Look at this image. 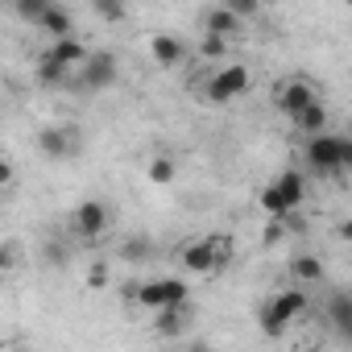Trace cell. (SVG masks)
<instances>
[{
    "instance_id": "13",
    "label": "cell",
    "mask_w": 352,
    "mask_h": 352,
    "mask_svg": "<svg viewBox=\"0 0 352 352\" xmlns=\"http://www.w3.org/2000/svg\"><path fill=\"white\" fill-rule=\"evenodd\" d=\"M46 34H54V42H63V38H75V21H71V13L63 9V5H46V13H42V21H38Z\"/></svg>"
},
{
    "instance_id": "1",
    "label": "cell",
    "mask_w": 352,
    "mask_h": 352,
    "mask_svg": "<svg viewBox=\"0 0 352 352\" xmlns=\"http://www.w3.org/2000/svg\"><path fill=\"white\" fill-rule=\"evenodd\" d=\"M232 257H236V241H232L228 232H208V236H199V241H191V245L179 249V261H183L187 274H216V270H228Z\"/></svg>"
},
{
    "instance_id": "30",
    "label": "cell",
    "mask_w": 352,
    "mask_h": 352,
    "mask_svg": "<svg viewBox=\"0 0 352 352\" xmlns=\"http://www.w3.org/2000/svg\"><path fill=\"white\" fill-rule=\"evenodd\" d=\"M187 352H208V348H204V344H195V348H187Z\"/></svg>"
},
{
    "instance_id": "21",
    "label": "cell",
    "mask_w": 352,
    "mask_h": 352,
    "mask_svg": "<svg viewBox=\"0 0 352 352\" xmlns=\"http://www.w3.org/2000/svg\"><path fill=\"white\" fill-rule=\"evenodd\" d=\"M38 79H42L46 87H58V83H67L71 75H63V71H58V67H54V63L42 54V58H38Z\"/></svg>"
},
{
    "instance_id": "2",
    "label": "cell",
    "mask_w": 352,
    "mask_h": 352,
    "mask_svg": "<svg viewBox=\"0 0 352 352\" xmlns=\"http://www.w3.org/2000/svg\"><path fill=\"white\" fill-rule=\"evenodd\" d=\"M302 199H307V179H302L298 170H282L278 179L261 191L257 204H261L274 220H290V216L302 208Z\"/></svg>"
},
{
    "instance_id": "9",
    "label": "cell",
    "mask_w": 352,
    "mask_h": 352,
    "mask_svg": "<svg viewBox=\"0 0 352 352\" xmlns=\"http://www.w3.org/2000/svg\"><path fill=\"white\" fill-rule=\"evenodd\" d=\"M108 220H112V216H108V204H104V199H83V204L75 208V220H71V224H75V232H79L83 241H100V236L108 232Z\"/></svg>"
},
{
    "instance_id": "4",
    "label": "cell",
    "mask_w": 352,
    "mask_h": 352,
    "mask_svg": "<svg viewBox=\"0 0 352 352\" xmlns=\"http://www.w3.org/2000/svg\"><path fill=\"white\" fill-rule=\"evenodd\" d=\"M307 311V290L298 286H286V290H274L261 307V331L265 336H282L298 315Z\"/></svg>"
},
{
    "instance_id": "15",
    "label": "cell",
    "mask_w": 352,
    "mask_h": 352,
    "mask_svg": "<svg viewBox=\"0 0 352 352\" xmlns=\"http://www.w3.org/2000/svg\"><path fill=\"white\" fill-rule=\"evenodd\" d=\"M204 34H208V38H228V34H241V21H236L224 5H216V9L204 13Z\"/></svg>"
},
{
    "instance_id": "20",
    "label": "cell",
    "mask_w": 352,
    "mask_h": 352,
    "mask_svg": "<svg viewBox=\"0 0 352 352\" xmlns=\"http://www.w3.org/2000/svg\"><path fill=\"white\" fill-rule=\"evenodd\" d=\"M21 261H25V249H21V241H5V245H0V274H13Z\"/></svg>"
},
{
    "instance_id": "12",
    "label": "cell",
    "mask_w": 352,
    "mask_h": 352,
    "mask_svg": "<svg viewBox=\"0 0 352 352\" xmlns=\"http://www.w3.org/2000/svg\"><path fill=\"white\" fill-rule=\"evenodd\" d=\"M149 54H153V63H157V67H179V63L187 58V46L174 38V34H153Z\"/></svg>"
},
{
    "instance_id": "18",
    "label": "cell",
    "mask_w": 352,
    "mask_h": 352,
    "mask_svg": "<svg viewBox=\"0 0 352 352\" xmlns=\"http://www.w3.org/2000/svg\"><path fill=\"white\" fill-rule=\"evenodd\" d=\"M149 257H153V241H149L145 232H133V236L120 241V261H129V265H145Z\"/></svg>"
},
{
    "instance_id": "6",
    "label": "cell",
    "mask_w": 352,
    "mask_h": 352,
    "mask_svg": "<svg viewBox=\"0 0 352 352\" xmlns=\"http://www.w3.org/2000/svg\"><path fill=\"white\" fill-rule=\"evenodd\" d=\"M116 79H120V67H116L112 50H91L87 63L75 71V87H83V91H108Z\"/></svg>"
},
{
    "instance_id": "24",
    "label": "cell",
    "mask_w": 352,
    "mask_h": 352,
    "mask_svg": "<svg viewBox=\"0 0 352 352\" xmlns=\"http://www.w3.org/2000/svg\"><path fill=\"white\" fill-rule=\"evenodd\" d=\"M91 9H96L104 21H124V17H129V9H124V5H112V0H91Z\"/></svg>"
},
{
    "instance_id": "5",
    "label": "cell",
    "mask_w": 352,
    "mask_h": 352,
    "mask_svg": "<svg viewBox=\"0 0 352 352\" xmlns=\"http://www.w3.org/2000/svg\"><path fill=\"white\" fill-rule=\"evenodd\" d=\"M187 298H191V290H187L183 278H149V282H137V290H133V302L153 311V315L157 311H174V307H187Z\"/></svg>"
},
{
    "instance_id": "23",
    "label": "cell",
    "mask_w": 352,
    "mask_h": 352,
    "mask_svg": "<svg viewBox=\"0 0 352 352\" xmlns=\"http://www.w3.org/2000/svg\"><path fill=\"white\" fill-rule=\"evenodd\" d=\"M174 179V162L170 157H153L149 162V183H170Z\"/></svg>"
},
{
    "instance_id": "19",
    "label": "cell",
    "mask_w": 352,
    "mask_h": 352,
    "mask_svg": "<svg viewBox=\"0 0 352 352\" xmlns=\"http://www.w3.org/2000/svg\"><path fill=\"white\" fill-rule=\"evenodd\" d=\"M290 274H294L298 282H319V278H323V261H319L315 253H298V257L290 261Z\"/></svg>"
},
{
    "instance_id": "3",
    "label": "cell",
    "mask_w": 352,
    "mask_h": 352,
    "mask_svg": "<svg viewBox=\"0 0 352 352\" xmlns=\"http://www.w3.org/2000/svg\"><path fill=\"white\" fill-rule=\"evenodd\" d=\"M302 162H307L315 174H344V170L352 166V141H348V137H336V133L307 137Z\"/></svg>"
},
{
    "instance_id": "17",
    "label": "cell",
    "mask_w": 352,
    "mask_h": 352,
    "mask_svg": "<svg viewBox=\"0 0 352 352\" xmlns=\"http://www.w3.org/2000/svg\"><path fill=\"white\" fill-rule=\"evenodd\" d=\"M327 319H331L336 336H352V298H348L344 290L327 298Z\"/></svg>"
},
{
    "instance_id": "25",
    "label": "cell",
    "mask_w": 352,
    "mask_h": 352,
    "mask_svg": "<svg viewBox=\"0 0 352 352\" xmlns=\"http://www.w3.org/2000/svg\"><path fill=\"white\" fill-rule=\"evenodd\" d=\"M199 50H204V58H224L228 42H224V38H208V34H204V46H199Z\"/></svg>"
},
{
    "instance_id": "22",
    "label": "cell",
    "mask_w": 352,
    "mask_h": 352,
    "mask_svg": "<svg viewBox=\"0 0 352 352\" xmlns=\"http://www.w3.org/2000/svg\"><path fill=\"white\" fill-rule=\"evenodd\" d=\"M46 5H50V0H21V5H17V17L21 21H42V13H46Z\"/></svg>"
},
{
    "instance_id": "10",
    "label": "cell",
    "mask_w": 352,
    "mask_h": 352,
    "mask_svg": "<svg viewBox=\"0 0 352 352\" xmlns=\"http://www.w3.org/2000/svg\"><path fill=\"white\" fill-rule=\"evenodd\" d=\"M75 145H79V137H75V129H71V124H46V129L38 133V149H42L46 157H54V162L71 157V153H75Z\"/></svg>"
},
{
    "instance_id": "14",
    "label": "cell",
    "mask_w": 352,
    "mask_h": 352,
    "mask_svg": "<svg viewBox=\"0 0 352 352\" xmlns=\"http://www.w3.org/2000/svg\"><path fill=\"white\" fill-rule=\"evenodd\" d=\"M187 323H191V302L187 307H174V311H157L153 315V331L157 336H179V331H187Z\"/></svg>"
},
{
    "instance_id": "11",
    "label": "cell",
    "mask_w": 352,
    "mask_h": 352,
    "mask_svg": "<svg viewBox=\"0 0 352 352\" xmlns=\"http://www.w3.org/2000/svg\"><path fill=\"white\" fill-rule=\"evenodd\" d=\"M87 54H91V50H87L79 38H63V42H50V50H46V58H50V63H54L63 75H75V71L87 63Z\"/></svg>"
},
{
    "instance_id": "29",
    "label": "cell",
    "mask_w": 352,
    "mask_h": 352,
    "mask_svg": "<svg viewBox=\"0 0 352 352\" xmlns=\"http://www.w3.org/2000/svg\"><path fill=\"white\" fill-rule=\"evenodd\" d=\"M9 352H34V348H25V344H13V348H9Z\"/></svg>"
},
{
    "instance_id": "7",
    "label": "cell",
    "mask_w": 352,
    "mask_h": 352,
    "mask_svg": "<svg viewBox=\"0 0 352 352\" xmlns=\"http://www.w3.org/2000/svg\"><path fill=\"white\" fill-rule=\"evenodd\" d=\"M249 83H253V75L245 67H220L208 79V104H232L249 91Z\"/></svg>"
},
{
    "instance_id": "8",
    "label": "cell",
    "mask_w": 352,
    "mask_h": 352,
    "mask_svg": "<svg viewBox=\"0 0 352 352\" xmlns=\"http://www.w3.org/2000/svg\"><path fill=\"white\" fill-rule=\"evenodd\" d=\"M319 100V91H315V83L311 79H286L278 91H274V104H278V112H286L290 120L307 108V104H315Z\"/></svg>"
},
{
    "instance_id": "27",
    "label": "cell",
    "mask_w": 352,
    "mask_h": 352,
    "mask_svg": "<svg viewBox=\"0 0 352 352\" xmlns=\"http://www.w3.org/2000/svg\"><path fill=\"white\" fill-rule=\"evenodd\" d=\"M282 232H286V220H270V228H265V245L282 241Z\"/></svg>"
},
{
    "instance_id": "28",
    "label": "cell",
    "mask_w": 352,
    "mask_h": 352,
    "mask_svg": "<svg viewBox=\"0 0 352 352\" xmlns=\"http://www.w3.org/2000/svg\"><path fill=\"white\" fill-rule=\"evenodd\" d=\"M104 282H108V265L96 261V265H91V286H104Z\"/></svg>"
},
{
    "instance_id": "26",
    "label": "cell",
    "mask_w": 352,
    "mask_h": 352,
    "mask_svg": "<svg viewBox=\"0 0 352 352\" xmlns=\"http://www.w3.org/2000/svg\"><path fill=\"white\" fill-rule=\"evenodd\" d=\"M13 179H17L13 162H9V157H0V191H5V187H13Z\"/></svg>"
},
{
    "instance_id": "16",
    "label": "cell",
    "mask_w": 352,
    "mask_h": 352,
    "mask_svg": "<svg viewBox=\"0 0 352 352\" xmlns=\"http://www.w3.org/2000/svg\"><path fill=\"white\" fill-rule=\"evenodd\" d=\"M294 129H298V133H307V137H319V133H327V104H323V100L307 104V108L294 116Z\"/></svg>"
}]
</instances>
